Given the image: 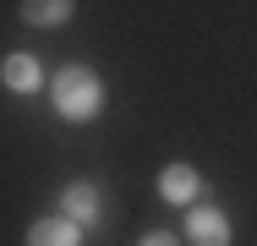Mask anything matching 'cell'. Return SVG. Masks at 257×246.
I'll return each instance as SVG.
<instances>
[{"label":"cell","instance_id":"6da1fadb","mask_svg":"<svg viewBox=\"0 0 257 246\" xmlns=\"http://www.w3.org/2000/svg\"><path fill=\"white\" fill-rule=\"evenodd\" d=\"M50 109L66 120V126H93L104 115V77L93 66H82V60H66L60 71H50Z\"/></svg>","mask_w":257,"mask_h":246},{"label":"cell","instance_id":"7a4b0ae2","mask_svg":"<svg viewBox=\"0 0 257 246\" xmlns=\"http://www.w3.org/2000/svg\"><path fill=\"white\" fill-rule=\"evenodd\" d=\"M181 241L186 246H235V224L219 202H192L181 219Z\"/></svg>","mask_w":257,"mask_h":246},{"label":"cell","instance_id":"3957f363","mask_svg":"<svg viewBox=\"0 0 257 246\" xmlns=\"http://www.w3.org/2000/svg\"><path fill=\"white\" fill-rule=\"evenodd\" d=\"M55 208H60L66 219H77L82 230H99V224H104V192L88 181V175L66 181V186H60V197H55Z\"/></svg>","mask_w":257,"mask_h":246},{"label":"cell","instance_id":"277c9868","mask_svg":"<svg viewBox=\"0 0 257 246\" xmlns=\"http://www.w3.org/2000/svg\"><path fill=\"white\" fill-rule=\"evenodd\" d=\"M159 197H164L170 208H192V202H203V170L186 164V159H170V164L159 170Z\"/></svg>","mask_w":257,"mask_h":246},{"label":"cell","instance_id":"5b68a950","mask_svg":"<svg viewBox=\"0 0 257 246\" xmlns=\"http://www.w3.org/2000/svg\"><path fill=\"white\" fill-rule=\"evenodd\" d=\"M0 88H6V93H17V98H33V93H44V88H50V71L39 66V55H22V49H17V55H6V60H0Z\"/></svg>","mask_w":257,"mask_h":246},{"label":"cell","instance_id":"8992f818","mask_svg":"<svg viewBox=\"0 0 257 246\" xmlns=\"http://www.w3.org/2000/svg\"><path fill=\"white\" fill-rule=\"evenodd\" d=\"M82 235H88V230L55 208V213H39V219L22 230V246H82Z\"/></svg>","mask_w":257,"mask_h":246},{"label":"cell","instance_id":"52a82bcc","mask_svg":"<svg viewBox=\"0 0 257 246\" xmlns=\"http://www.w3.org/2000/svg\"><path fill=\"white\" fill-rule=\"evenodd\" d=\"M17 11H22V22H28V28L50 33V28H66V22L77 17V0H22Z\"/></svg>","mask_w":257,"mask_h":246},{"label":"cell","instance_id":"ba28073f","mask_svg":"<svg viewBox=\"0 0 257 246\" xmlns=\"http://www.w3.org/2000/svg\"><path fill=\"white\" fill-rule=\"evenodd\" d=\"M137 246H186V241H181L175 230H143V235H137Z\"/></svg>","mask_w":257,"mask_h":246}]
</instances>
